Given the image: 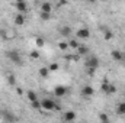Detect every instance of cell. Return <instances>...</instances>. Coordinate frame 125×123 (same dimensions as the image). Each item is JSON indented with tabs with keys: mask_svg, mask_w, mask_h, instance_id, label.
<instances>
[{
	"mask_svg": "<svg viewBox=\"0 0 125 123\" xmlns=\"http://www.w3.org/2000/svg\"><path fill=\"white\" fill-rule=\"evenodd\" d=\"M1 116H3V119L7 120V122H15V120H16V116H13L10 112H3Z\"/></svg>",
	"mask_w": 125,
	"mask_h": 123,
	"instance_id": "obj_5",
	"label": "cell"
},
{
	"mask_svg": "<svg viewBox=\"0 0 125 123\" xmlns=\"http://www.w3.org/2000/svg\"><path fill=\"white\" fill-rule=\"evenodd\" d=\"M93 93H94V90L90 86H86V87H83V90H82V94H83V96H92Z\"/></svg>",
	"mask_w": 125,
	"mask_h": 123,
	"instance_id": "obj_10",
	"label": "cell"
},
{
	"mask_svg": "<svg viewBox=\"0 0 125 123\" xmlns=\"http://www.w3.org/2000/svg\"><path fill=\"white\" fill-rule=\"evenodd\" d=\"M65 3H67L65 0H60V1H58V4H60V6H61V4H65Z\"/></svg>",
	"mask_w": 125,
	"mask_h": 123,
	"instance_id": "obj_30",
	"label": "cell"
},
{
	"mask_svg": "<svg viewBox=\"0 0 125 123\" xmlns=\"http://www.w3.org/2000/svg\"><path fill=\"white\" fill-rule=\"evenodd\" d=\"M116 112H118L119 114H125V103L118 104V107H116Z\"/></svg>",
	"mask_w": 125,
	"mask_h": 123,
	"instance_id": "obj_17",
	"label": "cell"
},
{
	"mask_svg": "<svg viewBox=\"0 0 125 123\" xmlns=\"http://www.w3.org/2000/svg\"><path fill=\"white\" fill-rule=\"evenodd\" d=\"M116 91V88H115V86H112V84H109V93L112 94V93Z\"/></svg>",
	"mask_w": 125,
	"mask_h": 123,
	"instance_id": "obj_29",
	"label": "cell"
},
{
	"mask_svg": "<svg viewBox=\"0 0 125 123\" xmlns=\"http://www.w3.org/2000/svg\"><path fill=\"white\" fill-rule=\"evenodd\" d=\"M48 74H50V68H39V77L47 78Z\"/></svg>",
	"mask_w": 125,
	"mask_h": 123,
	"instance_id": "obj_14",
	"label": "cell"
},
{
	"mask_svg": "<svg viewBox=\"0 0 125 123\" xmlns=\"http://www.w3.org/2000/svg\"><path fill=\"white\" fill-rule=\"evenodd\" d=\"M111 55H112V58H114V60H116V61H121V60H122V57H124L119 51H112V52H111Z\"/></svg>",
	"mask_w": 125,
	"mask_h": 123,
	"instance_id": "obj_12",
	"label": "cell"
},
{
	"mask_svg": "<svg viewBox=\"0 0 125 123\" xmlns=\"http://www.w3.org/2000/svg\"><path fill=\"white\" fill-rule=\"evenodd\" d=\"M48 68H50V71H57V70H58V64H55V62H54V64H51Z\"/></svg>",
	"mask_w": 125,
	"mask_h": 123,
	"instance_id": "obj_25",
	"label": "cell"
},
{
	"mask_svg": "<svg viewBox=\"0 0 125 123\" xmlns=\"http://www.w3.org/2000/svg\"><path fill=\"white\" fill-rule=\"evenodd\" d=\"M16 1H23V0H16Z\"/></svg>",
	"mask_w": 125,
	"mask_h": 123,
	"instance_id": "obj_32",
	"label": "cell"
},
{
	"mask_svg": "<svg viewBox=\"0 0 125 123\" xmlns=\"http://www.w3.org/2000/svg\"><path fill=\"white\" fill-rule=\"evenodd\" d=\"M41 10H42V12H48V13H51V4L47 3V1L42 3V4H41Z\"/></svg>",
	"mask_w": 125,
	"mask_h": 123,
	"instance_id": "obj_15",
	"label": "cell"
},
{
	"mask_svg": "<svg viewBox=\"0 0 125 123\" xmlns=\"http://www.w3.org/2000/svg\"><path fill=\"white\" fill-rule=\"evenodd\" d=\"M7 58H9V60H12L16 65H22V64H23L22 58H21V55H19L16 51H9V52H7Z\"/></svg>",
	"mask_w": 125,
	"mask_h": 123,
	"instance_id": "obj_1",
	"label": "cell"
},
{
	"mask_svg": "<svg viewBox=\"0 0 125 123\" xmlns=\"http://www.w3.org/2000/svg\"><path fill=\"white\" fill-rule=\"evenodd\" d=\"M65 91H67V90H65L64 87H61V86L55 87V90H54V93H55V96H57V97H62V96L65 94Z\"/></svg>",
	"mask_w": 125,
	"mask_h": 123,
	"instance_id": "obj_9",
	"label": "cell"
},
{
	"mask_svg": "<svg viewBox=\"0 0 125 123\" xmlns=\"http://www.w3.org/2000/svg\"><path fill=\"white\" fill-rule=\"evenodd\" d=\"M89 67H92V68H97V67H99V58H96V57H90V58H87V60H86V68H89Z\"/></svg>",
	"mask_w": 125,
	"mask_h": 123,
	"instance_id": "obj_3",
	"label": "cell"
},
{
	"mask_svg": "<svg viewBox=\"0 0 125 123\" xmlns=\"http://www.w3.org/2000/svg\"><path fill=\"white\" fill-rule=\"evenodd\" d=\"M86 70H87V74H89V75H93L94 71H96L97 68H92V67H89V68H86Z\"/></svg>",
	"mask_w": 125,
	"mask_h": 123,
	"instance_id": "obj_26",
	"label": "cell"
},
{
	"mask_svg": "<svg viewBox=\"0 0 125 123\" xmlns=\"http://www.w3.org/2000/svg\"><path fill=\"white\" fill-rule=\"evenodd\" d=\"M77 36L80 39H87L90 36V32H89V29H86V28H82V29L77 31Z\"/></svg>",
	"mask_w": 125,
	"mask_h": 123,
	"instance_id": "obj_4",
	"label": "cell"
},
{
	"mask_svg": "<svg viewBox=\"0 0 125 123\" xmlns=\"http://www.w3.org/2000/svg\"><path fill=\"white\" fill-rule=\"evenodd\" d=\"M79 55H86L87 52H89V48L87 46H84V45H79Z\"/></svg>",
	"mask_w": 125,
	"mask_h": 123,
	"instance_id": "obj_13",
	"label": "cell"
},
{
	"mask_svg": "<svg viewBox=\"0 0 125 123\" xmlns=\"http://www.w3.org/2000/svg\"><path fill=\"white\" fill-rule=\"evenodd\" d=\"M35 42H36V45H38V46H44V44H45L42 38H36V41H35Z\"/></svg>",
	"mask_w": 125,
	"mask_h": 123,
	"instance_id": "obj_24",
	"label": "cell"
},
{
	"mask_svg": "<svg viewBox=\"0 0 125 123\" xmlns=\"http://www.w3.org/2000/svg\"><path fill=\"white\" fill-rule=\"evenodd\" d=\"M16 9L19 12H26L28 10V4L25 3V0L23 1H16Z\"/></svg>",
	"mask_w": 125,
	"mask_h": 123,
	"instance_id": "obj_6",
	"label": "cell"
},
{
	"mask_svg": "<svg viewBox=\"0 0 125 123\" xmlns=\"http://www.w3.org/2000/svg\"><path fill=\"white\" fill-rule=\"evenodd\" d=\"M102 1H105V0H102Z\"/></svg>",
	"mask_w": 125,
	"mask_h": 123,
	"instance_id": "obj_33",
	"label": "cell"
},
{
	"mask_svg": "<svg viewBox=\"0 0 125 123\" xmlns=\"http://www.w3.org/2000/svg\"><path fill=\"white\" fill-rule=\"evenodd\" d=\"M62 119H64L65 122H71V120H74V119H76V113H74V112H65Z\"/></svg>",
	"mask_w": 125,
	"mask_h": 123,
	"instance_id": "obj_7",
	"label": "cell"
},
{
	"mask_svg": "<svg viewBox=\"0 0 125 123\" xmlns=\"http://www.w3.org/2000/svg\"><path fill=\"white\" fill-rule=\"evenodd\" d=\"M60 33H61L62 36H70L71 35V28L70 26H62L61 29H60Z\"/></svg>",
	"mask_w": 125,
	"mask_h": 123,
	"instance_id": "obj_11",
	"label": "cell"
},
{
	"mask_svg": "<svg viewBox=\"0 0 125 123\" xmlns=\"http://www.w3.org/2000/svg\"><path fill=\"white\" fill-rule=\"evenodd\" d=\"M58 48L62 49V51H65V49L68 48V42H60V44H58Z\"/></svg>",
	"mask_w": 125,
	"mask_h": 123,
	"instance_id": "obj_23",
	"label": "cell"
},
{
	"mask_svg": "<svg viewBox=\"0 0 125 123\" xmlns=\"http://www.w3.org/2000/svg\"><path fill=\"white\" fill-rule=\"evenodd\" d=\"M99 119H100V122H109V117H108L106 114H100Z\"/></svg>",
	"mask_w": 125,
	"mask_h": 123,
	"instance_id": "obj_27",
	"label": "cell"
},
{
	"mask_svg": "<svg viewBox=\"0 0 125 123\" xmlns=\"http://www.w3.org/2000/svg\"><path fill=\"white\" fill-rule=\"evenodd\" d=\"M15 23H16L18 26H22V25L25 23V16H23V15H16V18H15Z\"/></svg>",
	"mask_w": 125,
	"mask_h": 123,
	"instance_id": "obj_8",
	"label": "cell"
},
{
	"mask_svg": "<svg viewBox=\"0 0 125 123\" xmlns=\"http://www.w3.org/2000/svg\"><path fill=\"white\" fill-rule=\"evenodd\" d=\"M41 104H42V109H45V110H48V112H51V110L55 109V103H54V100H50V98H44Z\"/></svg>",
	"mask_w": 125,
	"mask_h": 123,
	"instance_id": "obj_2",
	"label": "cell"
},
{
	"mask_svg": "<svg viewBox=\"0 0 125 123\" xmlns=\"http://www.w3.org/2000/svg\"><path fill=\"white\" fill-rule=\"evenodd\" d=\"M68 46L77 49V48H79V42H77V41H70V42H68Z\"/></svg>",
	"mask_w": 125,
	"mask_h": 123,
	"instance_id": "obj_21",
	"label": "cell"
},
{
	"mask_svg": "<svg viewBox=\"0 0 125 123\" xmlns=\"http://www.w3.org/2000/svg\"><path fill=\"white\" fill-rule=\"evenodd\" d=\"M32 107H33V109H36V110H39V109L42 107V104H41L38 100H35V101H32Z\"/></svg>",
	"mask_w": 125,
	"mask_h": 123,
	"instance_id": "obj_22",
	"label": "cell"
},
{
	"mask_svg": "<svg viewBox=\"0 0 125 123\" xmlns=\"http://www.w3.org/2000/svg\"><path fill=\"white\" fill-rule=\"evenodd\" d=\"M31 57L33 58V60H36V58H39V54H38L36 51H32V52H31Z\"/></svg>",
	"mask_w": 125,
	"mask_h": 123,
	"instance_id": "obj_28",
	"label": "cell"
},
{
	"mask_svg": "<svg viewBox=\"0 0 125 123\" xmlns=\"http://www.w3.org/2000/svg\"><path fill=\"white\" fill-rule=\"evenodd\" d=\"M87 1H90V3H93V1H96V0H87Z\"/></svg>",
	"mask_w": 125,
	"mask_h": 123,
	"instance_id": "obj_31",
	"label": "cell"
},
{
	"mask_svg": "<svg viewBox=\"0 0 125 123\" xmlns=\"http://www.w3.org/2000/svg\"><path fill=\"white\" fill-rule=\"evenodd\" d=\"M112 36H114V33L111 31H105V35H103V38L106 39V41H109V39H112Z\"/></svg>",
	"mask_w": 125,
	"mask_h": 123,
	"instance_id": "obj_20",
	"label": "cell"
},
{
	"mask_svg": "<svg viewBox=\"0 0 125 123\" xmlns=\"http://www.w3.org/2000/svg\"><path fill=\"white\" fill-rule=\"evenodd\" d=\"M7 83H9L10 86H15V84H16V80H15V75H13V74H10V75L7 77Z\"/></svg>",
	"mask_w": 125,
	"mask_h": 123,
	"instance_id": "obj_19",
	"label": "cell"
},
{
	"mask_svg": "<svg viewBox=\"0 0 125 123\" xmlns=\"http://www.w3.org/2000/svg\"><path fill=\"white\" fill-rule=\"evenodd\" d=\"M28 100H29V101H35V100H38V96H36V94H35V93L33 91H28Z\"/></svg>",
	"mask_w": 125,
	"mask_h": 123,
	"instance_id": "obj_16",
	"label": "cell"
},
{
	"mask_svg": "<svg viewBox=\"0 0 125 123\" xmlns=\"http://www.w3.org/2000/svg\"><path fill=\"white\" fill-rule=\"evenodd\" d=\"M41 19H42V20H50V19H51V13H48V12H41Z\"/></svg>",
	"mask_w": 125,
	"mask_h": 123,
	"instance_id": "obj_18",
	"label": "cell"
}]
</instances>
